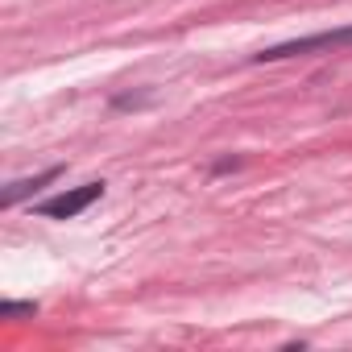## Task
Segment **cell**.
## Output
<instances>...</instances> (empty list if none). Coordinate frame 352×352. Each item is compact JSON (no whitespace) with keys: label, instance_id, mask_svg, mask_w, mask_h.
<instances>
[{"label":"cell","instance_id":"1","mask_svg":"<svg viewBox=\"0 0 352 352\" xmlns=\"http://www.w3.org/2000/svg\"><path fill=\"white\" fill-rule=\"evenodd\" d=\"M100 195H104V183H83V187H71V191L38 204V216H46V220H71V216L87 212Z\"/></svg>","mask_w":352,"mask_h":352},{"label":"cell","instance_id":"2","mask_svg":"<svg viewBox=\"0 0 352 352\" xmlns=\"http://www.w3.org/2000/svg\"><path fill=\"white\" fill-rule=\"evenodd\" d=\"M63 174V166H50V170H42V174H34V179H17V183H9L5 187V195H0V208H13V204H21V199H30L34 191H42V187H50L54 179Z\"/></svg>","mask_w":352,"mask_h":352},{"label":"cell","instance_id":"3","mask_svg":"<svg viewBox=\"0 0 352 352\" xmlns=\"http://www.w3.org/2000/svg\"><path fill=\"white\" fill-rule=\"evenodd\" d=\"M0 315L17 319V315H38V302H0Z\"/></svg>","mask_w":352,"mask_h":352}]
</instances>
